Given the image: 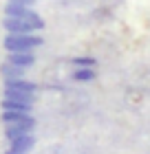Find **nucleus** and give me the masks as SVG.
Returning a JSON list of instances; mask_svg holds the SVG:
<instances>
[{
    "mask_svg": "<svg viewBox=\"0 0 150 154\" xmlns=\"http://www.w3.org/2000/svg\"><path fill=\"white\" fill-rule=\"evenodd\" d=\"M0 75H2V79H18V77H27V68L13 66L5 60L2 64H0Z\"/></svg>",
    "mask_w": 150,
    "mask_h": 154,
    "instance_id": "8",
    "label": "nucleus"
},
{
    "mask_svg": "<svg viewBox=\"0 0 150 154\" xmlns=\"http://www.w3.org/2000/svg\"><path fill=\"white\" fill-rule=\"evenodd\" d=\"M2 26L7 33H35V26L31 22H27V20H20V18H5Z\"/></svg>",
    "mask_w": 150,
    "mask_h": 154,
    "instance_id": "3",
    "label": "nucleus"
},
{
    "mask_svg": "<svg viewBox=\"0 0 150 154\" xmlns=\"http://www.w3.org/2000/svg\"><path fill=\"white\" fill-rule=\"evenodd\" d=\"M2 110H16V112H31L33 103H22V101H11V99H0Z\"/></svg>",
    "mask_w": 150,
    "mask_h": 154,
    "instance_id": "10",
    "label": "nucleus"
},
{
    "mask_svg": "<svg viewBox=\"0 0 150 154\" xmlns=\"http://www.w3.org/2000/svg\"><path fill=\"white\" fill-rule=\"evenodd\" d=\"M2 99L22 101V103H33V101H35V93H24V90H16V88H2Z\"/></svg>",
    "mask_w": 150,
    "mask_h": 154,
    "instance_id": "6",
    "label": "nucleus"
},
{
    "mask_svg": "<svg viewBox=\"0 0 150 154\" xmlns=\"http://www.w3.org/2000/svg\"><path fill=\"white\" fill-rule=\"evenodd\" d=\"M42 44H44V38L35 33H7L2 40L7 53H33V48Z\"/></svg>",
    "mask_w": 150,
    "mask_h": 154,
    "instance_id": "1",
    "label": "nucleus"
},
{
    "mask_svg": "<svg viewBox=\"0 0 150 154\" xmlns=\"http://www.w3.org/2000/svg\"><path fill=\"white\" fill-rule=\"evenodd\" d=\"M7 2H11V5H22V7H33L35 0H7Z\"/></svg>",
    "mask_w": 150,
    "mask_h": 154,
    "instance_id": "13",
    "label": "nucleus"
},
{
    "mask_svg": "<svg viewBox=\"0 0 150 154\" xmlns=\"http://www.w3.org/2000/svg\"><path fill=\"white\" fill-rule=\"evenodd\" d=\"M97 77L95 68H73V79L75 82H93Z\"/></svg>",
    "mask_w": 150,
    "mask_h": 154,
    "instance_id": "11",
    "label": "nucleus"
},
{
    "mask_svg": "<svg viewBox=\"0 0 150 154\" xmlns=\"http://www.w3.org/2000/svg\"><path fill=\"white\" fill-rule=\"evenodd\" d=\"M5 88H16V90H24V93H38V84L29 82L27 77H18V79H5Z\"/></svg>",
    "mask_w": 150,
    "mask_h": 154,
    "instance_id": "7",
    "label": "nucleus"
},
{
    "mask_svg": "<svg viewBox=\"0 0 150 154\" xmlns=\"http://www.w3.org/2000/svg\"><path fill=\"white\" fill-rule=\"evenodd\" d=\"M5 154H18V152H13V150H7V152H5Z\"/></svg>",
    "mask_w": 150,
    "mask_h": 154,
    "instance_id": "14",
    "label": "nucleus"
},
{
    "mask_svg": "<svg viewBox=\"0 0 150 154\" xmlns=\"http://www.w3.org/2000/svg\"><path fill=\"white\" fill-rule=\"evenodd\" d=\"M71 64H73L75 68H95L97 62L93 57H73V60H71Z\"/></svg>",
    "mask_w": 150,
    "mask_h": 154,
    "instance_id": "12",
    "label": "nucleus"
},
{
    "mask_svg": "<svg viewBox=\"0 0 150 154\" xmlns=\"http://www.w3.org/2000/svg\"><path fill=\"white\" fill-rule=\"evenodd\" d=\"M7 62L13 66H20V68H29L35 64V55L33 53H7Z\"/></svg>",
    "mask_w": 150,
    "mask_h": 154,
    "instance_id": "5",
    "label": "nucleus"
},
{
    "mask_svg": "<svg viewBox=\"0 0 150 154\" xmlns=\"http://www.w3.org/2000/svg\"><path fill=\"white\" fill-rule=\"evenodd\" d=\"M33 130H35V119L31 117L29 121H22V123H7L5 137H7V141H13V139H18L22 134H33Z\"/></svg>",
    "mask_w": 150,
    "mask_h": 154,
    "instance_id": "2",
    "label": "nucleus"
},
{
    "mask_svg": "<svg viewBox=\"0 0 150 154\" xmlns=\"http://www.w3.org/2000/svg\"><path fill=\"white\" fill-rule=\"evenodd\" d=\"M31 119V112H16V110H2L0 115V121L5 125L7 123H22V121H29Z\"/></svg>",
    "mask_w": 150,
    "mask_h": 154,
    "instance_id": "9",
    "label": "nucleus"
},
{
    "mask_svg": "<svg viewBox=\"0 0 150 154\" xmlns=\"http://www.w3.org/2000/svg\"><path fill=\"white\" fill-rule=\"evenodd\" d=\"M9 150L13 152H18V154H29L33 150V145H35V137L33 134H22V137H18V139H13V141H9Z\"/></svg>",
    "mask_w": 150,
    "mask_h": 154,
    "instance_id": "4",
    "label": "nucleus"
}]
</instances>
